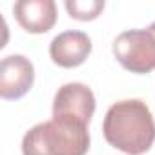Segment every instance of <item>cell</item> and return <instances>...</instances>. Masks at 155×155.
Masks as SVG:
<instances>
[{
    "label": "cell",
    "mask_w": 155,
    "mask_h": 155,
    "mask_svg": "<svg viewBox=\"0 0 155 155\" xmlns=\"http://www.w3.org/2000/svg\"><path fill=\"white\" fill-rule=\"evenodd\" d=\"M113 55L119 64L131 73H150L155 69V22L144 29L122 31L113 42Z\"/></svg>",
    "instance_id": "obj_3"
},
{
    "label": "cell",
    "mask_w": 155,
    "mask_h": 155,
    "mask_svg": "<svg viewBox=\"0 0 155 155\" xmlns=\"http://www.w3.org/2000/svg\"><path fill=\"white\" fill-rule=\"evenodd\" d=\"M88 126L68 119H51L33 126L22 139L24 155H86Z\"/></svg>",
    "instance_id": "obj_2"
},
{
    "label": "cell",
    "mask_w": 155,
    "mask_h": 155,
    "mask_svg": "<svg viewBox=\"0 0 155 155\" xmlns=\"http://www.w3.org/2000/svg\"><path fill=\"white\" fill-rule=\"evenodd\" d=\"M91 53V38L82 31H64L49 44V57L60 68H77Z\"/></svg>",
    "instance_id": "obj_6"
},
{
    "label": "cell",
    "mask_w": 155,
    "mask_h": 155,
    "mask_svg": "<svg viewBox=\"0 0 155 155\" xmlns=\"http://www.w3.org/2000/svg\"><path fill=\"white\" fill-rule=\"evenodd\" d=\"M17 22L28 33H48L57 22V6L53 0H18L13 6Z\"/></svg>",
    "instance_id": "obj_7"
},
{
    "label": "cell",
    "mask_w": 155,
    "mask_h": 155,
    "mask_svg": "<svg viewBox=\"0 0 155 155\" xmlns=\"http://www.w3.org/2000/svg\"><path fill=\"white\" fill-rule=\"evenodd\" d=\"M35 81L33 62L24 55H8L0 62V97L6 101L22 99Z\"/></svg>",
    "instance_id": "obj_5"
},
{
    "label": "cell",
    "mask_w": 155,
    "mask_h": 155,
    "mask_svg": "<svg viewBox=\"0 0 155 155\" xmlns=\"http://www.w3.org/2000/svg\"><path fill=\"white\" fill-rule=\"evenodd\" d=\"M69 17L75 18V20H93L101 15V11L104 9V2H101V0H88V2H82V0H68V2L64 4Z\"/></svg>",
    "instance_id": "obj_8"
},
{
    "label": "cell",
    "mask_w": 155,
    "mask_h": 155,
    "mask_svg": "<svg viewBox=\"0 0 155 155\" xmlns=\"http://www.w3.org/2000/svg\"><path fill=\"white\" fill-rule=\"evenodd\" d=\"M102 131L110 146L128 155H142L155 142V120L140 99H126L110 106Z\"/></svg>",
    "instance_id": "obj_1"
},
{
    "label": "cell",
    "mask_w": 155,
    "mask_h": 155,
    "mask_svg": "<svg viewBox=\"0 0 155 155\" xmlns=\"http://www.w3.org/2000/svg\"><path fill=\"white\" fill-rule=\"evenodd\" d=\"M95 113V95L82 82H68L58 88L53 99V117L90 126Z\"/></svg>",
    "instance_id": "obj_4"
}]
</instances>
